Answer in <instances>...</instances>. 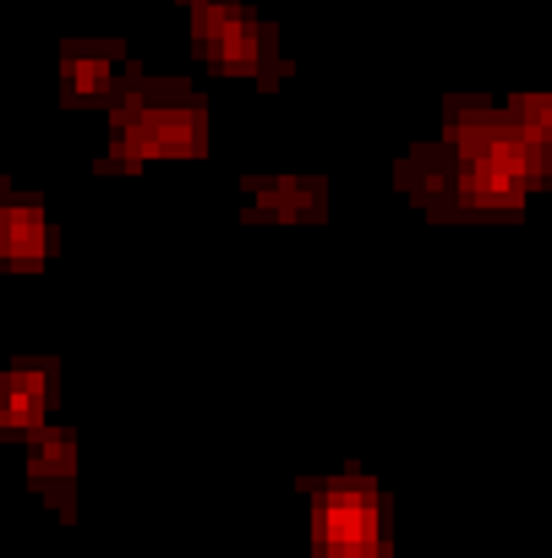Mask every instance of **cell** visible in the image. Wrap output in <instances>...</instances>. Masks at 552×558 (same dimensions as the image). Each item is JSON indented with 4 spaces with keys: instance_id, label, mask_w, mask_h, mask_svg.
Returning a JSON list of instances; mask_svg holds the SVG:
<instances>
[{
    "instance_id": "cell-1",
    "label": "cell",
    "mask_w": 552,
    "mask_h": 558,
    "mask_svg": "<svg viewBox=\"0 0 552 558\" xmlns=\"http://www.w3.org/2000/svg\"><path fill=\"white\" fill-rule=\"evenodd\" d=\"M203 143L197 110H126L121 116V159H148V154H186Z\"/></svg>"
},
{
    "instance_id": "cell-2",
    "label": "cell",
    "mask_w": 552,
    "mask_h": 558,
    "mask_svg": "<svg viewBox=\"0 0 552 558\" xmlns=\"http://www.w3.org/2000/svg\"><path fill=\"white\" fill-rule=\"evenodd\" d=\"M197 39L219 66H252L257 61V28L235 12V7H213L197 0Z\"/></svg>"
},
{
    "instance_id": "cell-3",
    "label": "cell",
    "mask_w": 552,
    "mask_h": 558,
    "mask_svg": "<svg viewBox=\"0 0 552 558\" xmlns=\"http://www.w3.org/2000/svg\"><path fill=\"white\" fill-rule=\"evenodd\" d=\"M372 536H378V514H372V504H367L361 493H334V498H323V509H318V542H323V547H334V553H361V547H372Z\"/></svg>"
},
{
    "instance_id": "cell-4",
    "label": "cell",
    "mask_w": 552,
    "mask_h": 558,
    "mask_svg": "<svg viewBox=\"0 0 552 558\" xmlns=\"http://www.w3.org/2000/svg\"><path fill=\"white\" fill-rule=\"evenodd\" d=\"M0 257L7 263H39L45 257V214L34 203L0 208Z\"/></svg>"
},
{
    "instance_id": "cell-5",
    "label": "cell",
    "mask_w": 552,
    "mask_h": 558,
    "mask_svg": "<svg viewBox=\"0 0 552 558\" xmlns=\"http://www.w3.org/2000/svg\"><path fill=\"white\" fill-rule=\"evenodd\" d=\"M45 411V373H7L0 378V427H34Z\"/></svg>"
},
{
    "instance_id": "cell-6",
    "label": "cell",
    "mask_w": 552,
    "mask_h": 558,
    "mask_svg": "<svg viewBox=\"0 0 552 558\" xmlns=\"http://www.w3.org/2000/svg\"><path fill=\"white\" fill-rule=\"evenodd\" d=\"M514 132L541 154V148H552V99H519L514 105Z\"/></svg>"
},
{
    "instance_id": "cell-7",
    "label": "cell",
    "mask_w": 552,
    "mask_h": 558,
    "mask_svg": "<svg viewBox=\"0 0 552 558\" xmlns=\"http://www.w3.org/2000/svg\"><path fill=\"white\" fill-rule=\"evenodd\" d=\"M66 88H72L77 99L105 94V88H110V61H72V66H66Z\"/></svg>"
},
{
    "instance_id": "cell-8",
    "label": "cell",
    "mask_w": 552,
    "mask_h": 558,
    "mask_svg": "<svg viewBox=\"0 0 552 558\" xmlns=\"http://www.w3.org/2000/svg\"><path fill=\"white\" fill-rule=\"evenodd\" d=\"M34 471H39V476H66V471H72V444H66V438H45L39 454H34Z\"/></svg>"
}]
</instances>
